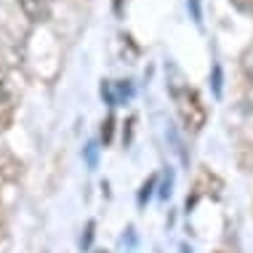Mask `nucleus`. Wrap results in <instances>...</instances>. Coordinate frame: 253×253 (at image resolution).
<instances>
[{
  "label": "nucleus",
  "instance_id": "2eb2a0df",
  "mask_svg": "<svg viewBox=\"0 0 253 253\" xmlns=\"http://www.w3.org/2000/svg\"><path fill=\"white\" fill-rule=\"evenodd\" d=\"M0 181H3V170H0Z\"/></svg>",
  "mask_w": 253,
  "mask_h": 253
},
{
  "label": "nucleus",
  "instance_id": "423d86ee",
  "mask_svg": "<svg viewBox=\"0 0 253 253\" xmlns=\"http://www.w3.org/2000/svg\"><path fill=\"white\" fill-rule=\"evenodd\" d=\"M155 184H157V176H149V179H147L144 184H141V189H139V208H144V205L149 203V197H152Z\"/></svg>",
  "mask_w": 253,
  "mask_h": 253
},
{
  "label": "nucleus",
  "instance_id": "1a4fd4ad",
  "mask_svg": "<svg viewBox=\"0 0 253 253\" xmlns=\"http://www.w3.org/2000/svg\"><path fill=\"white\" fill-rule=\"evenodd\" d=\"M112 131H115V118L109 115V118L104 120V128H101V141H104V144L112 141Z\"/></svg>",
  "mask_w": 253,
  "mask_h": 253
},
{
  "label": "nucleus",
  "instance_id": "9b49d317",
  "mask_svg": "<svg viewBox=\"0 0 253 253\" xmlns=\"http://www.w3.org/2000/svg\"><path fill=\"white\" fill-rule=\"evenodd\" d=\"M93 229H96V224H93V221H88V224H85V237H83V240H80V245H83V251H88V248H91V240H93Z\"/></svg>",
  "mask_w": 253,
  "mask_h": 253
},
{
  "label": "nucleus",
  "instance_id": "dca6fc26",
  "mask_svg": "<svg viewBox=\"0 0 253 253\" xmlns=\"http://www.w3.org/2000/svg\"><path fill=\"white\" fill-rule=\"evenodd\" d=\"M96 253H107V251H96Z\"/></svg>",
  "mask_w": 253,
  "mask_h": 253
},
{
  "label": "nucleus",
  "instance_id": "ddd939ff",
  "mask_svg": "<svg viewBox=\"0 0 253 253\" xmlns=\"http://www.w3.org/2000/svg\"><path fill=\"white\" fill-rule=\"evenodd\" d=\"M213 93L216 96H221V67H213Z\"/></svg>",
  "mask_w": 253,
  "mask_h": 253
},
{
  "label": "nucleus",
  "instance_id": "0eeeda50",
  "mask_svg": "<svg viewBox=\"0 0 253 253\" xmlns=\"http://www.w3.org/2000/svg\"><path fill=\"white\" fill-rule=\"evenodd\" d=\"M85 163H88V168L99 166V144H93V141L85 147Z\"/></svg>",
  "mask_w": 253,
  "mask_h": 253
},
{
  "label": "nucleus",
  "instance_id": "f03ea898",
  "mask_svg": "<svg viewBox=\"0 0 253 253\" xmlns=\"http://www.w3.org/2000/svg\"><path fill=\"white\" fill-rule=\"evenodd\" d=\"M13 107H16V93H13L8 72L0 67V128H5L13 118Z\"/></svg>",
  "mask_w": 253,
  "mask_h": 253
},
{
  "label": "nucleus",
  "instance_id": "f8f14e48",
  "mask_svg": "<svg viewBox=\"0 0 253 253\" xmlns=\"http://www.w3.org/2000/svg\"><path fill=\"white\" fill-rule=\"evenodd\" d=\"M187 5H189V11H192V19L197 24L203 22V11H200V0H187Z\"/></svg>",
  "mask_w": 253,
  "mask_h": 253
},
{
  "label": "nucleus",
  "instance_id": "6e6552de",
  "mask_svg": "<svg viewBox=\"0 0 253 253\" xmlns=\"http://www.w3.org/2000/svg\"><path fill=\"white\" fill-rule=\"evenodd\" d=\"M229 3L235 11L245 13V16H253V0H229Z\"/></svg>",
  "mask_w": 253,
  "mask_h": 253
},
{
  "label": "nucleus",
  "instance_id": "f257e3e1",
  "mask_svg": "<svg viewBox=\"0 0 253 253\" xmlns=\"http://www.w3.org/2000/svg\"><path fill=\"white\" fill-rule=\"evenodd\" d=\"M170 96H173V104H176V112L184 123L187 131H203V126L208 123V107L203 104L200 93L189 85H173L170 88Z\"/></svg>",
  "mask_w": 253,
  "mask_h": 253
},
{
  "label": "nucleus",
  "instance_id": "4468645a",
  "mask_svg": "<svg viewBox=\"0 0 253 253\" xmlns=\"http://www.w3.org/2000/svg\"><path fill=\"white\" fill-rule=\"evenodd\" d=\"M179 253H192V251H189V245H181V248H179Z\"/></svg>",
  "mask_w": 253,
  "mask_h": 253
},
{
  "label": "nucleus",
  "instance_id": "9d476101",
  "mask_svg": "<svg viewBox=\"0 0 253 253\" xmlns=\"http://www.w3.org/2000/svg\"><path fill=\"white\" fill-rule=\"evenodd\" d=\"M170 187H173V173H166V181H163V187H160V200H168L170 197Z\"/></svg>",
  "mask_w": 253,
  "mask_h": 253
},
{
  "label": "nucleus",
  "instance_id": "7ed1b4c3",
  "mask_svg": "<svg viewBox=\"0 0 253 253\" xmlns=\"http://www.w3.org/2000/svg\"><path fill=\"white\" fill-rule=\"evenodd\" d=\"M131 96H133V85L128 83V80H118V83L104 80V83H101V99H104L109 107H118L123 101H128Z\"/></svg>",
  "mask_w": 253,
  "mask_h": 253
},
{
  "label": "nucleus",
  "instance_id": "39448f33",
  "mask_svg": "<svg viewBox=\"0 0 253 253\" xmlns=\"http://www.w3.org/2000/svg\"><path fill=\"white\" fill-rule=\"evenodd\" d=\"M240 67H243L245 80H248V83H253V43L243 51V56H240Z\"/></svg>",
  "mask_w": 253,
  "mask_h": 253
},
{
  "label": "nucleus",
  "instance_id": "f3484780",
  "mask_svg": "<svg viewBox=\"0 0 253 253\" xmlns=\"http://www.w3.org/2000/svg\"><path fill=\"white\" fill-rule=\"evenodd\" d=\"M218 253H227V251H218Z\"/></svg>",
  "mask_w": 253,
  "mask_h": 253
},
{
  "label": "nucleus",
  "instance_id": "20e7f679",
  "mask_svg": "<svg viewBox=\"0 0 253 253\" xmlns=\"http://www.w3.org/2000/svg\"><path fill=\"white\" fill-rule=\"evenodd\" d=\"M19 3H22V11L27 13V19H32V22H45L51 13L48 0H19Z\"/></svg>",
  "mask_w": 253,
  "mask_h": 253
}]
</instances>
